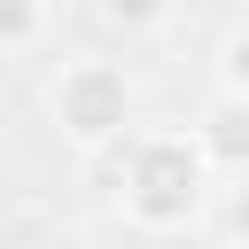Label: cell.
I'll return each instance as SVG.
<instances>
[{
    "instance_id": "8992f818",
    "label": "cell",
    "mask_w": 249,
    "mask_h": 249,
    "mask_svg": "<svg viewBox=\"0 0 249 249\" xmlns=\"http://www.w3.org/2000/svg\"><path fill=\"white\" fill-rule=\"evenodd\" d=\"M218 86H226V93H249V31H233V39L218 47Z\"/></svg>"
},
{
    "instance_id": "3957f363",
    "label": "cell",
    "mask_w": 249,
    "mask_h": 249,
    "mask_svg": "<svg viewBox=\"0 0 249 249\" xmlns=\"http://www.w3.org/2000/svg\"><path fill=\"white\" fill-rule=\"evenodd\" d=\"M195 140H202L210 171H249V93H226V86H218V101L202 109Z\"/></svg>"
},
{
    "instance_id": "6da1fadb",
    "label": "cell",
    "mask_w": 249,
    "mask_h": 249,
    "mask_svg": "<svg viewBox=\"0 0 249 249\" xmlns=\"http://www.w3.org/2000/svg\"><path fill=\"white\" fill-rule=\"evenodd\" d=\"M210 195V156L195 132H148L124 148V210L148 226V233H171L202 210Z\"/></svg>"
},
{
    "instance_id": "277c9868",
    "label": "cell",
    "mask_w": 249,
    "mask_h": 249,
    "mask_svg": "<svg viewBox=\"0 0 249 249\" xmlns=\"http://www.w3.org/2000/svg\"><path fill=\"white\" fill-rule=\"evenodd\" d=\"M39 31H47V0H0V54L39 47Z\"/></svg>"
},
{
    "instance_id": "52a82bcc",
    "label": "cell",
    "mask_w": 249,
    "mask_h": 249,
    "mask_svg": "<svg viewBox=\"0 0 249 249\" xmlns=\"http://www.w3.org/2000/svg\"><path fill=\"white\" fill-rule=\"evenodd\" d=\"M226 241H249V187H233L226 202Z\"/></svg>"
},
{
    "instance_id": "7a4b0ae2",
    "label": "cell",
    "mask_w": 249,
    "mask_h": 249,
    "mask_svg": "<svg viewBox=\"0 0 249 249\" xmlns=\"http://www.w3.org/2000/svg\"><path fill=\"white\" fill-rule=\"evenodd\" d=\"M54 117L78 148H109L132 124V78L117 62H70L62 86H54Z\"/></svg>"
},
{
    "instance_id": "5b68a950",
    "label": "cell",
    "mask_w": 249,
    "mask_h": 249,
    "mask_svg": "<svg viewBox=\"0 0 249 249\" xmlns=\"http://www.w3.org/2000/svg\"><path fill=\"white\" fill-rule=\"evenodd\" d=\"M163 8H171V0H101V16H109L117 31H156Z\"/></svg>"
}]
</instances>
